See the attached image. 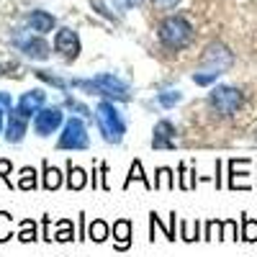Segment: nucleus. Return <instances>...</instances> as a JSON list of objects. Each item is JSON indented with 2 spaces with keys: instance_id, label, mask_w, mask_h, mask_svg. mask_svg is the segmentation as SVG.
I'll return each mask as SVG.
<instances>
[{
  "instance_id": "15",
  "label": "nucleus",
  "mask_w": 257,
  "mask_h": 257,
  "mask_svg": "<svg viewBox=\"0 0 257 257\" xmlns=\"http://www.w3.org/2000/svg\"><path fill=\"white\" fill-rule=\"evenodd\" d=\"M111 234H113V247H116L118 252H126L128 247H132L134 226H132V221H128V219H118V221H113Z\"/></svg>"
},
{
  "instance_id": "17",
  "label": "nucleus",
  "mask_w": 257,
  "mask_h": 257,
  "mask_svg": "<svg viewBox=\"0 0 257 257\" xmlns=\"http://www.w3.org/2000/svg\"><path fill=\"white\" fill-rule=\"evenodd\" d=\"M64 185V175H62V170H57L49 160L41 162V188L44 190H57Z\"/></svg>"
},
{
  "instance_id": "2",
  "label": "nucleus",
  "mask_w": 257,
  "mask_h": 257,
  "mask_svg": "<svg viewBox=\"0 0 257 257\" xmlns=\"http://www.w3.org/2000/svg\"><path fill=\"white\" fill-rule=\"evenodd\" d=\"M231 64H234V54L229 52V47H224L221 41H213L203 49L198 70L193 72V82L201 85V88H211V85H216L221 75L231 70Z\"/></svg>"
},
{
  "instance_id": "6",
  "label": "nucleus",
  "mask_w": 257,
  "mask_h": 257,
  "mask_svg": "<svg viewBox=\"0 0 257 257\" xmlns=\"http://www.w3.org/2000/svg\"><path fill=\"white\" fill-rule=\"evenodd\" d=\"M88 147H90V134H88V126H85V118L70 116L62 126L57 149H62V152H85Z\"/></svg>"
},
{
  "instance_id": "10",
  "label": "nucleus",
  "mask_w": 257,
  "mask_h": 257,
  "mask_svg": "<svg viewBox=\"0 0 257 257\" xmlns=\"http://www.w3.org/2000/svg\"><path fill=\"white\" fill-rule=\"evenodd\" d=\"M29 123H31V118H26L18 108H13V111L8 113V118H6L3 139H6L8 144H21V142L26 139V134H29Z\"/></svg>"
},
{
  "instance_id": "30",
  "label": "nucleus",
  "mask_w": 257,
  "mask_h": 257,
  "mask_svg": "<svg viewBox=\"0 0 257 257\" xmlns=\"http://www.w3.org/2000/svg\"><path fill=\"white\" fill-rule=\"evenodd\" d=\"M155 98H157V103L162 105V108H175V105L183 100V93L180 90H160Z\"/></svg>"
},
{
  "instance_id": "37",
  "label": "nucleus",
  "mask_w": 257,
  "mask_h": 257,
  "mask_svg": "<svg viewBox=\"0 0 257 257\" xmlns=\"http://www.w3.org/2000/svg\"><path fill=\"white\" fill-rule=\"evenodd\" d=\"M152 6L160 8V11H173L180 6V0H152Z\"/></svg>"
},
{
  "instance_id": "25",
  "label": "nucleus",
  "mask_w": 257,
  "mask_h": 257,
  "mask_svg": "<svg viewBox=\"0 0 257 257\" xmlns=\"http://www.w3.org/2000/svg\"><path fill=\"white\" fill-rule=\"evenodd\" d=\"M155 190H175V173L170 167H157V173H155Z\"/></svg>"
},
{
  "instance_id": "22",
  "label": "nucleus",
  "mask_w": 257,
  "mask_h": 257,
  "mask_svg": "<svg viewBox=\"0 0 257 257\" xmlns=\"http://www.w3.org/2000/svg\"><path fill=\"white\" fill-rule=\"evenodd\" d=\"M108 237H111V224H108V221L93 219V221L88 224V239H93L95 244H103Z\"/></svg>"
},
{
  "instance_id": "29",
  "label": "nucleus",
  "mask_w": 257,
  "mask_h": 257,
  "mask_svg": "<svg viewBox=\"0 0 257 257\" xmlns=\"http://www.w3.org/2000/svg\"><path fill=\"white\" fill-rule=\"evenodd\" d=\"M16 237V229H13V216L8 211H0V244H6Z\"/></svg>"
},
{
  "instance_id": "43",
  "label": "nucleus",
  "mask_w": 257,
  "mask_h": 257,
  "mask_svg": "<svg viewBox=\"0 0 257 257\" xmlns=\"http://www.w3.org/2000/svg\"><path fill=\"white\" fill-rule=\"evenodd\" d=\"M11 70H16V64H11V67H8V64H3V62H0V77L11 75Z\"/></svg>"
},
{
  "instance_id": "7",
  "label": "nucleus",
  "mask_w": 257,
  "mask_h": 257,
  "mask_svg": "<svg viewBox=\"0 0 257 257\" xmlns=\"http://www.w3.org/2000/svg\"><path fill=\"white\" fill-rule=\"evenodd\" d=\"M11 44L29 59H36V62H47L52 57V47L47 44L41 34L31 36V31H13V39Z\"/></svg>"
},
{
  "instance_id": "34",
  "label": "nucleus",
  "mask_w": 257,
  "mask_h": 257,
  "mask_svg": "<svg viewBox=\"0 0 257 257\" xmlns=\"http://www.w3.org/2000/svg\"><path fill=\"white\" fill-rule=\"evenodd\" d=\"M11 173H13V162L0 157V180H3L8 188H13V183H11Z\"/></svg>"
},
{
  "instance_id": "12",
  "label": "nucleus",
  "mask_w": 257,
  "mask_h": 257,
  "mask_svg": "<svg viewBox=\"0 0 257 257\" xmlns=\"http://www.w3.org/2000/svg\"><path fill=\"white\" fill-rule=\"evenodd\" d=\"M175 134H178V128L173 121H167V118H160L155 123V132H152V149H175Z\"/></svg>"
},
{
  "instance_id": "23",
  "label": "nucleus",
  "mask_w": 257,
  "mask_h": 257,
  "mask_svg": "<svg viewBox=\"0 0 257 257\" xmlns=\"http://www.w3.org/2000/svg\"><path fill=\"white\" fill-rule=\"evenodd\" d=\"M39 185H41V183H39V173H36L34 167H21V170H18V183H16V188L31 193V190H36Z\"/></svg>"
},
{
  "instance_id": "42",
  "label": "nucleus",
  "mask_w": 257,
  "mask_h": 257,
  "mask_svg": "<svg viewBox=\"0 0 257 257\" xmlns=\"http://www.w3.org/2000/svg\"><path fill=\"white\" fill-rule=\"evenodd\" d=\"M6 118H8V111L0 105V137H3V132H6Z\"/></svg>"
},
{
  "instance_id": "32",
  "label": "nucleus",
  "mask_w": 257,
  "mask_h": 257,
  "mask_svg": "<svg viewBox=\"0 0 257 257\" xmlns=\"http://www.w3.org/2000/svg\"><path fill=\"white\" fill-rule=\"evenodd\" d=\"M221 239H224V242H237V239H239V226H237V219H224V226H221Z\"/></svg>"
},
{
  "instance_id": "27",
  "label": "nucleus",
  "mask_w": 257,
  "mask_h": 257,
  "mask_svg": "<svg viewBox=\"0 0 257 257\" xmlns=\"http://www.w3.org/2000/svg\"><path fill=\"white\" fill-rule=\"evenodd\" d=\"M239 224H242V229H239V239L242 242H257V219H252V216H247V213H242V219H239Z\"/></svg>"
},
{
  "instance_id": "28",
  "label": "nucleus",
  "mask_w": 257,
  "mask_h": 257,
  "mask_svg": "<svg viewBox=\"0 0 257 257\" xmlns=\"http://www.w3.org/2000/svg\"><path fill=\"white\" fill-rule=\"evenodd\" d=\"M62 105H64V111H72V113H77V116H82V118H93V116H95V113L88 108V105L80 103V100H77V98H72V95H64Z\"/></svg>"
},
{
  "instance_id": "39",
  "label": "nucleus",
  "mask_w": 257,
  "mask_h": 257,
  "mask_svg": "<svg viewBox=\"0 0 257 257\" xmlns=\"http://www.w3.org/2000/svg\"><path fill=\"white\" fill-rule=\"evenodd\" d=\"M0 105H3V108L11 113V111L16 108V100H13V95H11V93H0Z\"/></svg>"
},
{
  "instance_id": "1",
  "label": "nucleus",
  "mask_w": 257,
  "mask_h": 257,
  "mask_svg": "<svg viewBox=\"0 0 257 257\" xmlns=\"http://www.w3.org/2000/svg\"><path fill=\"white\" fill-rule=\"evenodd\" d=\"M72 88L82 90L85 95H98V98H108L113 103H128L132 100V88L123 77H118L116 72H98L90 80L85 77H75L70 80Z\"/></svg>"
},
{
  "instance_id": "8",
  "label": "nucleus",
  "mask_w": 257,
  "mask_h": 257,
  "mask_svg": "<svg viewBox=\"0 0 257 257\" xmlns=\"http://www.w3.org/2000/svg\"><path fill=\"white\" fill-rule=\"evenodd\" d=\"M64 105H44L31 121L36 137H52L64 126Z\"/></svg>"
},
{
  "instance_id": "9",
  "label": "nucleus",
  "mask_w": 257,
  "mask_h": 257,
  "mask_svg": "<svg viewBox=\"0 0 257 257\" xmlns=\"http://www.w3.org/2000/svg\"><path fill=\"white\" fill-rule=\"evenodd\" d=\"M54 52L67 62V64H72L77 57H80V52H82V44H80V34L75 31V29H70V26H62V29H57L54 31Z\"/></svg>"
},
{
  "instance_id": "3",
  "label": "nucleus",
  "mask_w": 257,
  "mask_h": 257,
  "mask_svg": "<svg viewBox=\"0 0 257 257\" xmlns=\"http://www.w3.org/2000/svg\"><path fill=\"white\" fill-rule=\"evenodd\" d=\"M157 39L160 44L170 52H180L185 47H190V41L196 39V31H193V24L183 16V13H175V16H167L160 21L157 26Z\"/></svg>"
},
{
  "instance_id": "14",
  "label": "nucleus",
  "mask_w": 257,
  "mask_h": 257,
  "mask_svg": "<svg viewBox=\"0 0 257 257\" xmlns=\"http://www.w3.org/2000/svg\"><path fill=\"white\" fill-rule=\"evenodd\" d=\"M26 26L31 29V31H36V34H52L54 29H57V18L49 13V11H31L29 16H26Z\"/></svg>"
},
{
  "instance_id": "24",
  "label": "nucleus",
  "mask_w": 257,
  "mask_h": 257,
  "mask_svg": "<svg viewBox=\"0 0 257 257\" xmlns=\"http://www.w3.org/2000/svg\"><path fill=\"white\" fill-rule=\"evenodd\" d=\"M72 239H77L75 224H72L70 219H59V221H57V231H54V242L67 244V242H72Z\"/></svg>"
},
{
  "instance_id": "5",
  "label": "nucleus",
  "mask_w": 257,
  "mask_h": 257,
  "mask_svg": "<svg viewBox=\"0 0 257 257\" xmlns=\"http://www.w3.org/2000/svg\"><path fill=\"white\" fill-rule=\"evenodd\" d=\"M208 108L219 116H237L244 105V95L239 88H234V85H211L208 90Z\"/></svg>"
},
{
  "instance_id": "21",
  "label": "nucleus",
  "mask_w": 257,
  "mask_h": 257,
  "mask_svg": "<svg viewBox=\"0 0 257 257\" xmlns=\"http://www.w3.org/2000/svg\"><path fill=\"white\" fill-rule=\"evenodd\" d=\"M178 226H180L178 237H180L183 242H198V239H203V231H201V221H198V219H196V221H185V219H180Z\"/></svg>"
},
{
  "instance_id": "26",
  "label": "nucleus",
  "mask_w": 257,
  "mask_h": 257,
  "mask_svg": "<svg viewBox=\"0 0 257 257\" xmlns=\"http://www.w3.org/2000/svg\"><path fill=\"white\" fill-rule=\"evenodd\" d=\"M34 77L41 80V82H47V85H52V88H57L59 93H67V90L72 88L67 80H62V77H57V75H52V72H47V70H34Z\"/></svg>"
},
{
  "instance_id": "36",
  "label": "nucleus",
  "mask_w": 257,
  "mask_h": 257,
  "mask_svg": "<svg viewBox=\"0 0 257 257\" xmlns=\"http://www.w3.org/2000/svg\"><path fill=\"white\" fill-rule=\"evenodd\" d=\"M88 239V219H85V213L80 211L77 213V242H85Z\"/></svg>"
},
{
  "instance_id": "11",
  "label": "nucleus",
  "mask_w": 257,
  "mask_h": 257,
  "mask_svg": "<svg viewBox=\"0 0 257 257\" xmlns=\"http://www.w3.org/2000/svg\"><path fill=\"white\" fill-rule=\"evenodd\" d=\"M47 105V93H44V88H31V90H26L24 95H21L18 100H16V108L24 113L26 118H31L34 121V116L41 111Z\"/></svg>"
},
{
  "instance_id": "16",
  "label": "nucleus",
  "mask_w": 257,
  "mask_h": 257,
  "mask_svg": "<svg viewBox=\"0 0 257 257\" xmlns=\"http://www.w3.org/2000/svg\"><path fill=\"white\" fill-rule=\"evenodd\" d=\"M64 185L67 190H82L90 185V173L80 165H72V160L67 162V173H64Z\"/></svg>"
},
{
  "instance_id": "4",
  "label": "nucleus",
  "mask_w": 257,
  "mask_h": 257,
  "mask_svg": "<svg viewBox=\"0 0 257 257\" xmlns=\"http://www.w3.org/2000/svg\"><path fill=\"white\" fill-rule=\"evenodd\" d=\"M95 123H98V132L103 134L105 144H113L118 147L126 137V118L123 113L116 108V103L108 98H100L95 105Z\"/></svg>"
},
{
  "instance_id": "41",
  "label": "nucleus",
  "mask_w": 257,
  "mask_h": 257,
  "mask_svg": "<svg viewBox=\"0 0 257 257\" xmlns=\"http://www.w3.org/2000/svg\"><path fill=\"white\" fill-rule=\"evenodd\" d=\"M213 185L221 188V160H216V175H213Z\"/></svg>"
},
{
  "instance_id": "18",
  "label": "nucleus",
  "mask_w": 257,
  "mask_h": 257,
  "mask_svg": "<svg viewBox=\"0 0 257 257\" xmlns=\"http://www.w3.org/2000/svg\"><path fill=\"white\" fill-rule=\"evenodd\" d=\"M16 239L18 242H24V244H34L41 239V234H39V226L34 219H21L18 224V231H16Z\"/></svg>"
},
{
  "instance_id": "20",
  "label": "nucleus",
  "mask_w": 257,
  "mask_h": 257,
  "mask_svg": "<svg viewBox=\"0 0 257 257\" xmlns=\"http://www.w3.org/2000/svg\"><path fill=\"white\" fill-rule=\"evenodd\" d=\"M201 180H206V178H198V175H196V167L188 170L185 162L178 165V188H180V190H193Z\"/></svg>"
},
{
  "instance_id": "38",
  "label": "nucleus",
  "mask_w": 257,
  "mask_h": 257,
  "mask_svg": "<svg viewBox=\"0 0 257 257\" xmlns=\"http://www.w3.org/2000/svg\"><path fill=\"white\" fill-rule=\"evenodd\" d=\"M98 170H100V188H103V190H111V183H108V165L100 162Z\"/></svg>"
},
{
  "instance_id": "19",
  "label": "nucleus",
  "mask_w": 257,
  "mask_h": 257,
  "mask_svg": "<svg viewBox=\"0 0 257 257\" xmlns=\"http://www.w3.org/2000/svg\"><path fill=\"white\" fill-rule=\"evenodd\" d=\"M134 180H137V183H142L147 190H155V183L144 175V167H142V162H139V160H134V162H132V167H128V175H126V180H123V190L132 188V183H134Z\"/></svg>"
},
{
  "instance_id": "40",
  "label": "nucleus",
  "mask_w": 257,
  "mask_h": 257,
  "mask_svg": "<svg viewBox=\"0 0 257 257\" xmlns=\"http://www.w3.org/2000/svg\"><path fill=\"white\" fill-rule=\"evenodd\" d=\"M178 221H180V219H178V213L173 211V213H170V221H167V224H170V237H167L170 242H175V239H180L178 234H175V224H178Z\"/></svg>"
},
{
  "instance_id": "35",
  "label": "nucleus",
  "mask_w": 257,
  "mask_h": 257,
  "mask_svg": "<svg viewBox=\"0 0 257 257\" xmlns=\"http://www.w3.org/2000/svg\"><path fill=\"white\" fill-rule=\"evenodd\" d=\"M41 239H44V242L54 239V234H52V216H49V213L41 216Z\"/></svg>"
},
{
  "instance_id": "13",
  "label": "nucleus",
  "mask_w": 257,
  "mask_h": 257,
  "mask_svg": "<svg viewBox=\"0 0 257 257\" xmlns=\"http://www.w3.org/2000/svg\"><path fill=\"white\" fill-rule=\"evenodd\" d=\"M252 160L242 157V160H229V188L231 190H247L249 185L244 183V178L249 175V167Z\"/></svg>"
},
{
  "instance_id": "31",
  "label": "nucleus",
  "mask_w": 257,
  "mask_h": 257,
  "mask_svg": "<svg viewBox=\"0 0 257 257\" xmlns=\"http://www.w3.org/2000/svg\"><path fill=\"white\" fill-rule=\"evenodd\" d=\"M221 226H224V219H208L203 224V242L221 239Z\"/></svg>"
},
{
  "instance_id": "33",
  "label": "nucleus",
  "mask_w": 257,
  "mask_h": 257,
  "mask_svg": "<svg viewBox=\"0 0 257 257\" xmlns=\"http://www.w3.org/2000/svg\"><path fill=\"white\" fill-rule=\"evenodd\" d=\"M90 8H93V11H98L100 16H105L108 21H113V24H118V21H121V16H118V13H113V11L108 8V3H103V0H93Z\"/></svg>"
},
{
  "instance_id": "44",
  "label": "nucleus",
  "mask_w": 257,
  "mask_h": 257,
  "mask_svg": "<svg viewBox=\"0 0 257 257\" xmlns=\"http://www.w3.org/2000/svg\"><path fill=\"white\" fill-rule=\"evenodd\" d=\"M123 6H126V8H139L142 0H123Z\"/></svg>"
}]
</instances>
